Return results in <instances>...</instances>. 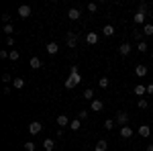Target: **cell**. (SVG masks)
<instances>
[{
	"label": "cell",
	"mask_w": 153,
	"mask_h": 151,
	"mask_svg": "<svg viewBox=\"0 0 153 151\" xmlns=\"http://www.w3.org/2000/svg\"><path fill=\"white\" fill-rule=\"evenodd\" d=\"M80 82H82V76H80V71H78V68H76V65H71L70 78L65 80V88H68V90H71V88H76Z\"/></svg>",
	"instance_id": "1"
},
{
	"label": "cell",
	"mask_w": 153,
	"mask_h": 151,
	"mask_svg": "<svg viewBox=\"0 0 153 151\" xmlns=\"http://www.w3.org/2000/svg\"><path fill=\"white\" fill-rule=\"evenodd\" d=\"M117 123L120 125V127L129 125V115H127V112H123V110H118V112H117Z\"/></svg>",
	"instance_id": "2"
},
{
	"label": "cell",
	"mask_w": 153,
	"mask_h": 151,
	"mask_svg": "<svg viewBox=\"0 0 153 151\" xmlns=\"http://www.w3.org/2000/svg\"><path fill=\"white\" fill-rule=\"evenodd\" d=\"M65 43H68V47H76V43H78V33L70 31L68 37H65Z\"/></svg>",
	"instance_id": "3"
},
{
	"label": "cell",
	"mask_w": 153,
	"mask_h": 151,
	"mask_svg": "<svg viewBox=\"0 0 153 151\" xmlns=\"http://www.w3.org/2000/svg\"><path fill=\"white\" fill-rule=\"evenodd\" d=\"M133 133H135V131H133V129H131L129 125H125V127H120V131H118V135H120L123 139H129V137H133Z\"/></svg>",
	"instance_id": "4"
},
{
	"label": "cell",
	"mask_w": 153,
	"mask_h": 151,
	"mask_svg": "<svg viewBox=\"0 0 153 151\" xmlns=\"http://www.w3.org/2000/svg\"><path fill=\"white\" fill-rule=\"evenodd\" d=\"M102 108H104V102H102V100H98V98L90 102V110H92V112H100Z\"/></svg>",
	"instance_id": "5"
},
{
	"label": "cell",
	"mask_w": 153,
	"mask_h": 151,
	"mask_svg": "<svg viewBox=\"0 0 153 151\" xmlns=\"http://www.w3.org/2000/svg\"><path fill=\"white\" fill-rule=\"evenodd\" d=\"M41 123H39V121H33V123H31V125H29V133H31V135H39V133H41Z\"/></svg>",
	"instance_id": "6"
},
{
	"label": "cell",
	"mask_w": 153,
	"mask_h": 151,
	"mask_svg": "<svg viewBox=\"0 0 153 151\" xmlns=\"http://www.w3.org/2000/svg\"><path fill=\"white\" fill-rule=\"evenodd\" d=\"M45 51H47L49 55H55V53L59 51V45L55 43V41H49L47 45H45Z\"/></svg>",
	"instance_id": "7"
},
{
	"label": "cell",
	"mask_w": 153,
	"mask_h": 151,
	"mask_svg": "<svg viewBox=\"0 0 153 151\" xmlns=\"http://www.w3.org/2000/svg\"><path fill=\"white\" fill-rule=\"evenodd\" d=\"M19 16H21V19H29V16H31V6H27V4L19 6Z\"/></svg>",
	"instance_id": "8"
},
{
	"label": "cell",
	"mask_w": 153,
	"mask_h": 151,
	"mask_svg": "<svg viewBox=\"0 0 153 151\" xmlns=\"http://www.w3.org/2000/svg\"><path fill=\"white\" fill-rule=\"evenodd\" d=\"M98 41H100V35H98V33H88V35H86V43H88V45H96Z\"/></svg>",
	"instance_id": "9"
},
{
	"label": "cell",
	"mask_w": 153,
	"mask_h": 151,
	"mask_svg": "<svg viewBox=\"0 0 153 151\" xmlns=\"http://www.w3.org/2000/svg\"><path fill=\"white\" fill-rule=\"evenodd\" d=\"M70 118H68V115H59L57 116V125H59V129H63V127H70Z\"/></svg>",
	"instance_id": "10"
},
{
	"label": "cell",
	"mask_w": 153,
	"mask_h": 151,
	"mask_svg": "<svg viewBox=\"0 0 153 151\" xmlns=\"http://www.w3.org/2000/svg\"><path fill=\"white\" fill-rule=\"evenodd\" d=\"M80 16H82L80 8H70V10H68V19H70V21H78Z\"/></svg>",
	"instance_id": "11"
},
{
	"label": "cell",
	"mask_w": 153,
	"mask_h": 151,
	"mask_svg": "<svg viewBox=\"0 0 153 151\" xmlns=\"http://www.w3.org/2000/svg\"><path fill=\"white\" fill-rule=\"evenodd\" d=\"M145 19H147V14H143V12H135L133 23H135V25H143V23H145Z\"/></svg>",
	"instance_id": "12"
},
{
	"label": "cell",
	"mask_w": 153,
	"mask_h": 151,
	"mask_svg": "<svg viewBox=\"0 0 153 151\" xmlns=\"http://www.w3.org/2000/svg\"><path fill=\"white\" fill-rule=\"evenodd\" d=\"M137 133H139L141 137H149V135H151V129H149V125H141V127L137 129Z\"/></svg>",
	"instance_id": "13"
},
{
	"label": "cell",
	"mask_w": 153,
	"mask_h": 151,
	"mask_svg": "<svg viewBox=\"0 0 153 151\" xmlns=\"http://www.w3.org/2000/svg\"><path fill=\"white\" fill-rule=\"evenodd\" d=\"M147 65H137V68H135V74H137V76H139V78H145V76H147Z\"/></svg>",
	"instance_id": "14"
},
{
	"label": "cell",
	"mask_w": 153,
	"mask_h": 151,
	"mask_svg": "<svg viewBox=\"0 0 153 151\" xmlns=\"http://www.w3.org/2000/svg\"><path fill=\"white\" fill-rule=\"evenodd\" d=\"M102 35L112 37L114 35V27H112V25H104V27H102Z\"/></svg>",
	"instance_id": "15"
},
{
	"label": "cell",
	"mask_w": 153,
	"mask_h": 151,
	"mask_svg": "<svg viewBox=\"0 0 153 151\" xmlns=\"http://www.w3.org/2000/svg\"><path fill=\"white\" fill-rule=\"evenodd\" d=\"M118 53H120V55H129L131 53V43H123V45L118 47Z\"/></svg>",
	"instance_id": "16"
},
{
	"label": "cell",
	"mask_w": 153,
	"mask_h": 151,
	"mask_svg": "<svg viewBox=\"0 0 153 151\" xmlns=\"http://www.w3.org/2000/svg\"><path fill=\"white\" fill-rule=\"evenodd\" d=\"M133 92L137 94V96H143V94H147V86H143V84H137Z\"/></svg>",
	"instance_id": "17"
},
{
	"label": "cell",
	"mask_w": 153,
	"mask_h": 151,
	"mask_svg": "<svg viewBox=\"0 0 153 151\" xmlns=\"http://www.w3.org/2000/svg\"><path fill=\"white\" fill-rule=\"evenodd\" d=\"M108 149V143H106L104 139H100L98 143H96V147H94V151H106Z\"/></svg>",
	"instance_id": "18"
},
{
	"label": "cell",
	"mask_w": 153,
	"mask_h": 151,
	"mask_svg": "<svg viewBox=\"0 0 153 151\" xmlns=\"http://www.w3.org/2000/svg\"><path fill=\"white\" fill-rule=\"evenodd\" d=\"M29 65H31L33 70H39V68H41L43 63H41V59H39V57H31V61H29Z\"/></svg>",
	"instance_id": "19"
},
{
	"label": "cell",
	"mask_w": 153,
	"mask_h": 151,
	"mask_svg": "<svg viewBox=\"0 0 153 151\" xmlns=\"http://www.w3.org/2000/svg\"><path fill=\"white\" fill-rule=\"evenodd\" d=\"M80 127H82V121H80V118H74V121L70 123V129H71V131H80Z\"/></svg>",
	"instance_id": "20"
},
{
	"label": "cell",
	"mask_w": 153,
	"mask_h": 151,
	"mask_svg": "<svg viewBox=\"0 0 153 151\" xmlns=\"http://www.w3.org/2000/svg\"><path fill=\"white\" fill-rule=\"evenodd\" d=\"M12 86H14L16 90H21V88H25V80L23 78H14V80H12Z\"/></svg>",
	"instance_id": "21"
},
{
	"label": "cell",
	"mask_w": 153,
	"mask_h": 151,
	"mask_svg": "<svg viewBox=\"0 0 153 151\" xmlns=\"http://www.w3.org/2000/svg\"><path fill=\"white\" fill-rule=\"evenodd\" d=\"M143 35H147V37L153 35V25H151V23H147L145 27H143Z\"/></svg>",
	"instance_id": "22"
},
{
	"label": "cell",
	"mask_w": 153,
	"mask_h": 151,
	"mask_svg": "<svg viewBox=\"0 0 153 151\" xmlns=\"http://www.w3.org/2000/svg\"><path fill=\"white\" fill-rule=\"evenodd\" d=\"M19 57H21V53H19L16 49H10V53H8V59H10V61H19Z\"/></svg>",
	"instance_id": "23"
},
{
	"label": "cell",
	"mask_w": 153,
	"mask_h": 151,
	"mask_svg": "<svg viewBox=\"0 0 153 151\" xmlns=\"http://www.w3.org/2000/svg\"><path fill=\"white\" fill-rule=\"evenodd\" d=\"M98 86H100V88H108V86H110V80H108L106 76H102V78L98 80Z\"/></svg>",
	"instance_id": "24"
},
{
	"label": "cell",
	"mask_w": 153,
	"mask_h": 151,
	"mask_svg": "<svg viewBox=\"0 0 153 151\" xmlns=\"http://www.w3.org/2000/svg\"><path fill=\"white\" fill-rule=\"evenodd\" d=\"M84 98H88L90 102H92V100H96V98H94V92H92L90 88H86V90H84Z\"/></svg>",
	"instance_id": "25"
},
{
	"label": "cell",
	"mask_w": 153,
	"mask_h": 151,
	"mask_svg": "<svg viewBox=\"0 0 153 151\" xmlns=\"http://www.w3.org/2000/svg\"><path fill=\"white\" fill-rule=\"evenodd\" d=\"M43 147H45V151H53V139H45Z\"/></svg>",
	"instance_id": "26"
},
{
	"label": "cell",
	"mask_w": 153,
	"mask_h": 151,
	"mask_svg": "<svg viewBox=\"0 0 153 151\" xmlns=\"http://www.w3.org/2000/svg\"><path fill=\"white\" fill-rule=\"evenodd\" d=\"M4 33H6L8 37H12V33H14V29H12V25H10V23H8V25H4Z\"/></svg>",
	"instance_id": "27"
},
{
	"label": "cell",
	"mask_w": 153,
	"mask_h": 151,
	"mask_svg": "<svg viewBox=\"0 0 153 151\" xmlns=\"http://www.w3.org/2000/svg\"><path fill=\"white\" fill-rule=\"evenodd\" d=\"M137 49H139L141 53H145V51H147L149 47H147V43H145V41H141V43H137Z\"/></svg>",
	"instance_id": "28"
},
{
	"label": "cell",
	"mask_w": 153,
	"mask_h": 151,
	"mask_svg": "<svg viewBox=\"0 0 153 151\" xmlns=\"http://www.w3.org/2000/svg\"><path fill=\"white\" fill-rule=\"evenodd\" d=\"M137 106H139V108H141V110H145V108H147V106H149V102H147V100H145V98H141V100H139V102H137Z\"/></svg>",
	"instance_id": "29"
},
{
	"label": "cell",
	"mask_w": 153,
	"mask_h": 151,
	"mask_svg": "<svg viewBox=\"0 0 153 151\" xmlns=\"http://www.w3.org/2000/svg\"><path fill=\"white\" fill-rule=\"evenodd\" d=\"M25 151H35V143L27 141V143H25Z\"/></svg>",
	"instance_id": "30"
},
{
	"label": "cell",
	"mask_w": 153,
	"mask_h": 151,
	"mask_svg": "<svg viewBox=\"0 0 153 151\" xmlns=\"http://www.w3.org/2000/svg\"><path fill=\"white\" fill-rule=\"evenodd\" d=\"M137 12H143V14H147V2H141L139 4V10Z\"/></svg>",
	"instance_id": "31"
},
{
	"label": "cell",
	"mask_w": 153,
	"mask_h": 151,
	"mask_svg": "<svg viewBox=\"0 0 153 151\" xmlns=\"http://www.w3.org/2000/svg\"><path fill=\"white\" fill-rule=\"evenodd\" d=\"M88 110H80V115H78V118H80V121H86V118H88Z\"/></svg>",
	"instance_id": "32"
},
{
	"label": "cell",
	"mask_w": 153,
	"mask_h": 151,
	"mask_svg": "<svg viewBox=\"0 0 153 151\" xmlns=\"http://www.w3.org/2000/svg\"><path fill=\"white\" fill-rule=\"evenodd\" d=\"M104 127L108 129V131H110V129L114 127V121H112V118H108V121H104Z\"/></svg>",
	"instance_id": "33"
},
{
	"label": "cell",
	"mask_w": 153,
	"mask_h": 151,
	"mask_svg": "<svg viewBox=\"0 0 153 151\" xmlns=\"http://www.w3.org/2000/svg\"><path fill=\"white\" fill-rule=\"evenodd\" d=\"M88 10H90V12H96V10H98V4H96V2H90V4H88Z\"/></svg>",
	"instance_id": "34"
},
{
	"label": "cell",
	"mask_w": 153,
	"mask_h": 151,
	"mask_svg": "<svg viewBox=\"0 0 153 151\" xmlns=\"http://www.w3.org/2000/svg\"><path fill=\"white\" fill-rule=\"evenodd\" d=\"M133 37H135V39H137L139 43H141V41H143V39H141V33H139V31H133Z\"/></svg>",
	"instance_id": "35"
},
{
	"label": "cell",
	"mask_w": 153,
	"mask_h": 151,
	"mask_svg": "<svg viewBox=\"0 0 153 151\" xmlns=\"http://www.w3.org/2000/svg\"><path fill=\"white\" fill-rule=\"evenodd\" d=\"M6 45H14V37H6Z\"/></svg>",
	"instance_id": "36"
},
{
	"label": "cell",
	"mask_w": 153,
	"mask_h": 151,
	"mask_svg": "<svg viewBox=\"0 0 153 151\" xmlns=\"http://www.w3.org/2000/svg\"><path fill=\"white\" fill-rule=\"evenodd\" d=\"M8 53H10V51H6V49H2V51H0V57L4 59V57H8Z\"/></svg>",
	"instance_id": "37"
},
{
	"label": "cell",
	"mask_w": 153,
	"mask_h": 151,
	"mask_svg": "<svg viewBox=\"0 0 153 151\" xmlns=\"http://www.w3.org/2000/svg\"><path fill=\"white\" fill-rule=\"evenodd\" d=\"M2 21H4V25H8V21H10V14H2Z\"/></svg>",
	"instance_id": "38"
},
{
	"label": "cell",
	"mask_w": 153,
	"mask_h": 151,
	"mask_svg": "<svg viewBox=\"0 0 153 151\" xmlns=\"http://www.w3.org/2000/svg\"><path fill=\"white\" fill-rule=\"evenodd\" d=\"M147 94H151V96H153V84H149V86H147Z\"/></svg>",
	"instance_id": "39"
},
{
	"label": "cell",
	"mask_w": 153,
	"mask_h": 151,
	"mask_svg": "<svg viewBox=\"0 0 153 151\" xmlns=\"http://www.w3.org/2000/svg\"><path fill=\"white\" fill-rule=\"evenodd\" d=\"M147 151H153V143H151V145H147Z\"/></svg>",
	"instance_id": "40"
}]
</instances>
